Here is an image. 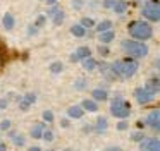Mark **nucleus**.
<instances>
[{
	"label": "nucleus",
	"mask_w": 160,
	"mask_h": 151,
	"mask_svg": "<svg viewBox=\"0 0 160 151\" xmlns=\"http://www.w3.org/2000/svg\"><path fill=\"white\" fill-rule=\"evenodd\" d=\"M138 69H139L138 58H132V57L119 58V60L112 62V71L115 72L117 79H131L138 72Z\"/></svg>",
	"instance_id": "f257e3e1"
},
{
	"label": "nucleus",
	"mask_w": 160,
	"mask_h": 151,
	"mask_svg": "<svg viewBox=\"0 0 160 151\" xmlns=\"http://www.w3.org/2000/svg\"><path fill=\"white\" fill-rule=\"evenodd\" d=\"M128 33L131 38L139 41H148L153 38V26L150 24V21L146 19H138V21H131L128 24Z\"/></svg>",
	"instance_id": "f03ea898"
},
{
	"label": "nucleus",
	"mask_w": 160,
	"mask_h": 151,
	"mask_svg": "<svg viewBox=\"0 0 160 151\" xmlns=\"http://www.w3.org/2000/svg\"><path fill=\"white\" fill-rule=\"evenodd\" d=\"M121 50L124 51L128 57H132V58H145L148 55L150 48L145 41H139V40H134V38H126V40L121 41Z\"/></svg>",
	"instance_id": "7ed1b4c3"
},
{
	"label": "nucleus",
	"mask_w": 160,
	"mask_h": 151,
	"mask_svg": "<svg viewBox=\"0 0 160 151\" xmlns=\"http://www.w3.org/2000/svg\"><path fill=\"white\" fill-rule=\"evenodd\" d=\"M110 115H114L115 119H128L131 115V103L128 101L126 98H122L121 95L119 96H114L110 101Z\"/></svg>",
	"instance_id": "20e7f679"
},
{
	"label": "nucleus",
	"mask_w": 160,
	"mask_h": 151,
	"mask_svg": "<svg viewBox=\"0 0 160 151\" xmlns=\"http://www.w3.org/2000/svg\"><path fill=\"white\" fill-rule=\"evenodd\" d=\"M141 16L150 22H160V0H145L141 5Z\"/></svg>",
	"instance_id": "39448f33"
},
{
	"label": "nucleus",
	"mask_w": 160,
	"mask_h": 151,
	"mask_svg": "<svg viewBox=\"0 0 160 151\" xmlns=\"http://www.w3.org/2000/svg\"><path fill=\"white\" fill-rule=\"evenodd\" d=\"M132 96H134L138 105H148V103H152L153 98H155V95H152L145 86H138V88L132 91Z\"/></svg>",
	"instance_id": "423d86ee"
},
{
	"label": "nucleus",
	"mask_w": 160,
	"mask_h": 151,
	"mask_svg": "<svg viewBox=\"0 0 160 151\" xmlns=\"http://www.w3.org/2000/svg\"><path fill=\"white\" fill-rule=\"evenodd\" d=\"M145 124L146 127L153 130V132H158L160 134V110L155 108V110H150L145 117Z\"/></svg>",
	"instance_id": "0eeeda50"
},
{
	"label": "nucleus",
	"mask_w": 160,
	"mask_h": 151,
	"mask_svg": "<svg viewBox=\"0 0 160 151\" xmlns=\"http://www.w3.org/2000/svg\"><path fill=\"white\" fill-rule=\"evenodd\" d=\"M138 151H160V139L158 137H145L139 143Z\"/></svg>",
	"instance_id": "6e6552de"
},
{
	"label": "nucleus",
	"mask_w": 160,
	"mask_h": 151,
	"mask_svg": "<svg viewBox=\"0 0 160 151\" xmlns=\"http://www.w3.org/2000/svg\"><path fill=\"white\" fill-rule=\"evenodd\" d=\"M88 57H91V50H90V46H79V48H76V51L74 53H71V62H81V60H84V58H88Z\"/></svg>",
	"instance_id": "1a4fd4ad"
},
{
	"label": "nucleus",
	"mask_w": 160,
	"mask_h": 151,
	"mask_svg": "<svg viewBox=\"0 0 160 151\" xmlns=\"http://www.w3.org/2000/svg\"><path fill=\"white\" fill-rule=\"evenodd\" d=\"M98 69H100L102 76H103L105 79H108V81H114V79H117L115 72L112 71V64H107V62H98Z\"/></svg>",
	"instance_id": "9d476101"
},
{
	"label": "nucleus",
	"mask_w": 160,
	"mask_h": 151,
	"mask_svg": "<svg viewBox=\"0 0 160 151\" xmlns=\"http://www.w3.org/2000/svg\"><path fill=\"white\" fill-rule=\"evenodd\" d=\"M84 112H86V110L83 108V105H71L69 108H67V117L78 120V119H83Z\"/></svg>",
	"instance_id": "9b49d317"
},
{
	"label": "nucleus",
	"mask_w": 160,
	"mask_h": 151,
	"mask_svg": "<svg viewBox=\"0 0 160 151\" xmlns=\"http://www.w3.org/2000/svg\"><path fill=\"white\" fill-rule=\"evenodd\" d=\"M145 88L148 89L152 95H158V93H160V77H150V79H146Z\"/></svg>",
	"instance_id": "f8f14e48"
},
{
	"label": "nucleus",
	"mask_w": 160,
	"mask_h": 151,
	"mask_svg": "<svg viewBox=\"0 0 160 151\" xmlns=\"http://www.w3.org/2000/svg\"><path fill=\"white\" fill-rule=\"evenodd\" d=\"M88 31H90V29H86L81 22L72 24V26H71V34H72L74 38H86L88 36Z\"/></svg>",
	"instance_id": "ddd939ff"
},
{
	"label": "nucleus",
	"mask_w": 160,
	"mask_h": 151,
	"mask_svg": "<svg viewBox=\"0 0 160 151\" xmlns=\"http://www.w3.org/2000/svg\"><path fill=\"white\" fill-rule=\"evenodd\" d=\"M115 40V31L114 29H108V31H103V33H98V43H103V45H108Z\"/></svg>",
	"instance_id": "4468645a"
},
{
	"label": "nucleus",
	"mask_w": 160,
	"mask_h": 151,
	"mask_svg": "<svg viewBox=\"0 0 160 151\" xmlns=\"http://www.w3.org/2000/svg\"><path fill=\"white\" fill-rule=\"evenodd\" d=\"M91 98L97 100L98 103L107 101V100H108V91H107V89H103V88H95L93 91H91Z\"/></svg>",
	"instance_id": "2eb2a0df"
},
{
	"label": "nucleus",
	"mask_w": 160,
	"mask_h": 151,
	"mask_svg": "<svg viewBox=\"0 0 160 151\" xmlns=\"http://www.w3.org/2000/svg\"><path fill=\"white\" fill-rule=\"evenodd\" d=\"M81 105H83V108L86 110V112H91V113L98 112V108H100L98 101H97V100H93V98H86V100H83V101H81Z\"/></svg>",
	"instance_id": "dca6fc26"
},
{
	"label": "nucleus",
	"mask_w": 160,
	"mask_h": 151,
	"mask_svg": "<svg viewBox=\"0 0 160 151\" xmlns=\"http://www.w3.org/2000/svg\"><path fill=\"white\" fill-rule=\"evenodd\" d=\"M43 132H45V124L43 122L35 124V125L31 127V130H29L33 139H43Z\"/></svg>",
	"instance_id": "f3484780"
},
{
	"label": "nucleus",
	"mask_w": 160,
	"mask_h": 151,
	"mask_svg": "<svg viewBox=\"0 0 160 151\" xmlns=\"http://www.w3.org/2000/svg\"><path fill=\"white\" fill-rule=\"evenodd\" d=\"M93 129H95V132H98V134H103L105 130L108 129V120L105 119V117H98V119L95 120V125H93Z\"/></svg>",
	"instance_id": "a211bd4d"
},
{
	"label": "nucleus",
	"mask_w": 160,
	"mask_h": 151,
	"mask_svg": "<svg viewBox=\"0 0 160 151\" xmlns=\"http://www.w3.org/2000/svg\"><path fill=\"white\" fill-rule=\"evenodd\" d=\"M81 65H83V69H84V71H88V72L98 69V62L95 60L93 57H88V58H84V60H81Z\"/></svg>",
	"instance_id": "6ab92c4d"
},
{
	"label": "nucleus",
	"mask_w": 160,
	"mask_h": 151,
	"mask_svg": "<svg viewBox=\"0 0 160 151\" xmlns=\"http://www.w3.org/2000/svg\"><path fill=\"white\" fill-rule=\"evenodd\" d=\"M129 9V2L128 0H117V3H115L114 7V12L119 14V16H122V14H126Z\"/></svg>",
	"instance_id": "aec40b11"
},
{
	"label": "nucleus",
	"mask_w": 160,
	"mask_h": 151,
	"mask_svg": "<svg viewBox=\"0 0 160 151\" xmlns=\"http://www.w3.org/2000/svg\"><path fill=\"white\" fill-rule=\"evenodd\" d=\"M2 22H4V27H5L7 31L14 29V26H16V19H14V16H12L11 12L4 14V19H2Z\"/></svg>",
	"instance_id": "412c9836"
},
{
	"label": "nucleus",
	"mask_w": 160,
	"mask_h": 151,
	"mask_svg": "<svg viewBox=\"0 0 160 151\" xmlns=\"http://www.w3.org/2000/svg\"><path fill=\"white\" fill-rule=\"evenodd\" d=\"M97 33H103V31H108V29H112V21L110 19H103V21H100V22H97Z\"/></svg>",
	"instance_id": "4be33fe9"
},
{
	"label": "nucleus",
	"mask_w": 160,
	"mask_h": 151,
	"mask_svg": "<svg viewBox=\"0 0 160 151\" xmlns=\"http://www.w3.org/2000/svg\"><path fill=\"white\" fill-rule=\"evenodd\" d=\"M64 19H66V12L62 10V7H60L59 10H57L55 14L52 16V22L55 24V26H60V24L64 22Z\"/></svg>",
	"instance_id": "5701e85b"
},
{
	"label": "nucleus",
	"mask_w": 160,
	"mask_h": 151,
	"mask_svg": "<svg viewBox=\"0 0 160 151\" xmlns=\"http://www.w3.org/2000/svg\"><path fill=\"white\" fill-rule=\"evenodd\" d=\"M81 24H83L86 29H93V27H97V22H95L93 17H83V19L79 21Z\"/></svg>",
	"instance_id": "b1692460"
},
{
	"label": "nucleus",
	"mask_w": 160,
	"mask_h": 151,
	"mask_svg": "<svg viewBox=\"0 0 160 151\" xmlns=\"http://www.w3.org/2000/svg\"><path fill=\"white\" fill-rule=\"evenodd\" d=\"M9 136H11L12 143H14L16 146H24V137H22L21 134H16V132H11V134H9Z\"/></svg>",
	"instance_id": "393cba45"
},
{
	"label": "nucleus",
	"mask_w": 160,
	"mask_h": 151,
	"mask_svg": "<svg viewBox=\"0 0 160 151\" xmlns=\"http://www.w3.org/2000/svg\"><path fill=\"white\" fill-rule=\"evenodd\" d=\"M62 71H64L62 62H53V64H50V72H52V74H60Z\"/></svg>",
	"instance_id": "a878e982"
},
{
	"label": "nucleus",
	"mask_w": 160,
	"mask_h": 151,
	"mask_svg": "<svg viewBox=\"0 0 160 151\" xmlns=\"http://www.w3.org/2000/svg\"><path fill=\"white\" fill-rule=\"evenodd\" d=\"M98 53H100V57H108V55H110V48H108V45H103V43L98 45Z\"/></svg>",
	"instance_id": "bb28decb"
},
{
	"label": "nucleus",
	"mask_w": 160,
	"mask_h": 151,
	"mask_svg": "<svg viewBox=\"0 0 160 151\" xmlns=\"http://www.w3.org/2000/svg\"><path fill=\"white\" fill-rule=\"evenodd\" d=\"M86 86H88V82H86V79H83V77L76 79V82H74V88H76L78 91H83V89H86Z\"/></svg>",
	"instance_id": "cd10ccee"
},
{
	"label": "nucleus",
	"mask_w": 160,
	"mask_h": 151,
	"mask_svg": "<svg viewBox=\"0 0 160 151\" xmlns=\"http://www.w3.org/2000/svg\"><path fill=\"white\" fill-rule=\"evenodd\" d=\"M145 139V134L141 132V130H134V132L131 134V141H134V143H141V141Z\"/></svg>",
	"instance_id": "c85d7f7f"
},
{
	"label": "nucleus",
	"mask_w": 160,
	"mask_h": 151,
	"mask_svg": "<svg viewBox=\"0 0 160 151\" xmlns=\"http://www.w3.org/2000/svg\"><path fill=\"white\" fill-rule=\"evenodd\" d=\"M47 17H48V16H45V14H40V16L36 17V21H35V26H36V27H43V26H45V22H47Z\"/></svg>",
	"instance_id": "c756f323"
},
{
	"label": "nucleus",
	"mask_w": 160,
	"mask_h": 151,
	"mask_svg": "<svg viewBox=\"0 0 160 151\" xmlns=\"http://www.w3.org/2000/svg\"><path fill=\"white\" fill-rule=\"evenodd\" d=\"M115 127H117V130H121V132H122V130H128V127H129L128 119H121V120L117 122V125H115Z\"/></svg>",
	"instance_id": "7c9ffc66"
},
{
	"label": "nucleus",
	"mask_w": 160,
	"mask_h": 151,
	"mask_svg": "<svg viewBox=\"0 0 160 151\" xmlns=\"http://www.w3.org/2000/svg\"><path fill=\"white\" fill-rule=\"evenodd\" d=\"M115 3H117V0H103L102 5H103V9H107V10H114Z\"/></svg>",
	"instance_id": "2f4dec72"
},
{
	"label": "nucleus",
	"mask_w": 160,
	"mask_h": 151,
	"mask_svg": "<svg viewBox=\"0 0 160 151\" xmlns=\"http://www.w3.org/2000/svg\"><path fill=\"white\" fill-rule=\"evenodd\" d=\"M43 120H45V122H53V112H52V110H45V112H43Z\"/></svg>",
	"instance_id": "473e14b6"
},
{
	"label": "nucleus",
	"mask_w": 160,
	"mask_h": 151,
	"mask_svg": "<svg viewBox=\"0 0 160 151\" xmlns=\"http://www.w3.org/2000/svg\"><path fill=\"white\" fill-rule=\"evenodd\" d=\"M29 106H31V103H29L26 98H22L21 101H19V108H21L22 112H28V110H29Z\"/></svg>",
	"instance_id": "72a5a7b5"
},
{
	"label": "nucleus",
	"mask_w": 160,
	"mask_h": 151,
	"mask_svg": "<svg viewBox=\"0 0 160 151\" xmlns=\"http://www.w3.org/2000/svg\"><path fill=\"white\" fill-rule=\"evenodd\" d=\"M53 137H55V136H53L52 130H50V129H45V132H43V139H45L47 143H52Z\"/></svg>",
	"instance_id": "f704fd0d"
},
{
	"label": "nucleus",
	"mask_w": 160,
	"mask_h": 151,
	"mask_svg": "<svg viewBox=\"0 0 160 151\" xmlns=\"http://www.w3.org/2000/svg\"><path fill=\"white\" fill-rule=\"evenodd\" d=\"M24 98L28 100V101L31 103V105L36 101V95H35V93H26V95H24Z\"/></svg>",
	"instance_id": "c9c22d12"
},
{
	"label": "nucleus",
	"mask_w": 160,
	"mask_h": 151,
	"mask_svg": "<svg viewBox=\"0 0 160 151\" xmlns=\"http://www.w3.org/2000/svg\"><path fill=\"white\" fill-rule=\"evenodd\" d=\"M0 129H2V130H9V129H11V120H2V122H0Z\"/></svg>",
	"instance_id": "e433bc0d"
},
{
	"label": "nucleus",
	"mask_w": 160,
	"mask_h": 151,
	"mask_svg": "<svg viewBox=\"0 0 160 151\" xmlns=\"http://www.w3.org/2000/svg\"><path fill=\"white\" fill-rule=\"evenodd\" d=\"M72 7L76 10H81L83 9V0H72Z\"/></svg>",
	"instance_id": "4c0bfd02"
},
{
	"label": "nucleus",
	"mask_w": 160,
	"mask_h": 151,
	"mask_svg": "<svg viewBox=\"0 0 160 151\" xmlns=\"http://www.w3.org/2000/svg\"><path fill=\"white\" fill-rule=\"evenodd\" d=\"M36 31H38V27H36V26H29L28 27V33L31 34V36H33V34H36Z\"/></svg>",
	"instance_id": "58836bf2"
},
{
	"label": "nucleus",
	"mask_w": 160,
	"mask_h": 151,
	"mask_svg": "<svg viewBox=\"0 0 160 151\" xmlns=\"http://www.w3.org/2000/svg\"><path fill=\"white\" fill-rule=\"evenodd\" d=\"M60 125H62V127H69L71 125L69 119H62V120H60Z\"/></svg>",
	"instance_id": "ea45409f"
},
{
	"label": "nucleus",
	"mask_w": 160,
	"mask_h": 151,
	"mask_svg": "<svg viewBox=\"0 0 160 151\" xmlns=\"http://www.w3.org/2000/svg\"><path fill=\"white\" fill-rule=\"evenodd\" d=\"M105 151H122V148H119V146H108Z\"/></svg>",
	"instance_id": "a19ab883"
},
{
	"label": "nucleus",
	"mask_w": 160,
	"mask_h": 151,
	"mask_svg": "<svg viewBox=\"0 0 160 151\" xmlns=\"http://www.w3.org/2000/svg\"><path fill=\"white\" fill-rule=\"evenodd\" d=\"M153 67H155L157 71H160V57L155 58V62H153Z\"/></svg>",
	"instance_id": "79ce46f5"
},
{
	"label": "nucleus",
	"mask_w": 160,
	"mask_h": 151,
	"mask_svg": "<svg viewBox=\"0 0 160 151\" xmlns=\"http://www.w3.org/2000/svg\"><path fill=\"white\" fill-rule=\"evenodd\" d=\"M7 108V100H0V110Z\"/></svg>",
	"instance_id": "37998d69"
},
{
	"label": "nucleus",
	"mask_w": 160,
	"mask_h": 151,
	"mask_svg": "<svg viewBox=\"0 0 160 151\" xmlns=\"http://www.w3.org/2000/svg\"><path fill=\"white\" fill-rule=\"evenodd\" d=\"M145 125H146V124H145V122H141V120H138V122H136V127H138V129H143Z\"/></svg>",
	"instance_id": "c03bdc74"
},
{
	"label": "nucleus",
	"mask_w": 160,
	"mask_h": 151,
	"mask_svg": "<svg viewBox=\"0 0 160 151\" xmlns=\"http://www.w3.org/2000/svg\"><path fill=\"white\" fill-rule=\"evenodd\" d=\"M57 2H59V0H45V3H47V5H55Z\"/></svg>",
	"instance_id": "a18cd8bd"
},
{
	"label": "nucleus",
	"mask_w": 160,
	"mask_h": 151,
	"mask_svg": "<svg viewBox=\"0 0 160 151\" xmlns=\"http://www.w3.org/2000/svg\"><path fill=\"white\" fill-rule=\"evenodd\" d=\"M0 151H7V146L4 143H0Z\"/></svg>",
	"instance_id": "49530a36"
},
{
	"label": "nucleus",
	"mask_w": 160,
	"mask_h": 151,
	"mask_svg": "<svg viewBox=\"0 0 160 151\" xmlns=\"http://www.w3.org/2000/svg\"><path fill=\"white\" fill-rule=\"evenodd\" d=\"M28 151H42V149H40V148L38 146H31V148H29V149Z\"/></svg>",
	"instance_id": "de8ad7c7"
},
{
	"label": "nucleus",
	"mask_w": 160,
	"mask_h": 151,
	"mask_svg": "<svg viewBox=\"0 0 160 151\" xmlns=\"http://www.w3.org/2000/svg\"><path fill=\"white\" fill-rule=\"evenodd\" d=\"M64 151H74V149H71V148H66V149H64Z\"/></svg>",
	"instance_id": "09e8293b"
},
{
	"label": "nucleus",
	"mask_w": 160,
	"mask_h": 151,
	"mask_svg": "<svg viewBox=\"0 0 160 151\" xmlns=\"http://www.w3.org/2000/svg\"><path fill=\"white\" fill-rule=\"evenodd\" d=\"M48 151H55V149H48Z\"/></svg>",
	"instance_id": "8fccbe9b"
}]
</instances>
